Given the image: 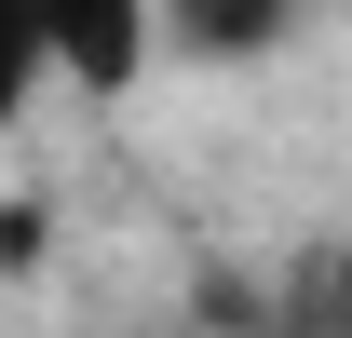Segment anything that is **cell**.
Returning a JSON list of instances; mask_svg holds the SVG:
<instances>
[{
	"instance_id": "cell-1",
	"label": "cell",
	"mask_w": 352,
	"mask_h": 338,
	"mask_svg": "<svg viewBox=\"0 0 352 338\" xmlns=\"http://www.w3.org/2000/svg\"><path fill=\"white\" fill-rule=\"evenodd\" d=\"M149 0H41V82L68 95H135V68H149Z\"/></svg>"
},
{
	"instance_id": "cell-2",
	"label": "cell",
	"mask_w": 352,
	"mask_h": 338,
	"mask_svg": "<svg viewBox=\"0 0 352 338\" xmlns=\"http://www.w3.org/2000/svg\"><path fill=\"white\" fill-rule=\"evenodd\" d=\"M285 14L298 0H149V27L176 54H258V41H285Z\"/></svg>"
},
{
	"instance_id": "cell-3",
	"label": "cell",
	"mask_w": 352,
	"mask_h": 338,
	"mask_svg": "<svg viewBox=\"0 0 352 338\" xmlns=\"http://www.w3.org/2000/svg\"><path fill=\"white\" fill-rule=\"evenodd\" d=\"M271 338H352V244H325V257H298V271H285Z\"/></svg>"
},
{
	"instance_id": "cell-4",
	"label": "cell",
	"mask_w": 352,
	"mask_h": 338,
	"mask_svg": "<svg viewBox=\"0 0 352 338\" xmlns=\"http://www.w3.org/2000/svg\"><path fill=\"white\" fill-rule=\"evenodd\" d=\"M28 95H41V0H0V135L28 122Z\"/></svg>"
}]
</instances>
